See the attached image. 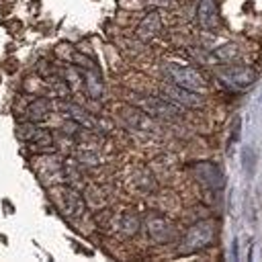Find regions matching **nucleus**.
Masks as SVG:
<instances>
[{"instance_id":"obj_1","label":"nucleus","mask_w":262,"mask_h":262,"mask_svg":"<svg viewBox=\"0 0 262 262\" xmlns=\"http://www.w3.org/2000/svg\"><path fill=\"white\" fill-rule=\"evenodd\" d=\"M213 239H215V223L213 221H199L186 231L182 246H180V254L199 252V250L211 246Z\"/></svg>"},{"instance_id":"obj_2","label":"nucleus","mask_w":262,"mask_h":262,"mask_svg":"<svg viewBox=\"0 0 262 262\" xmlns=\"http://www.w3.org/2000/svg\"><path fill=\"white\" fill-rule=\"evenodd\" d=\"M137 106L149 115V117H160L166 121H176L182 117V108L174 102H170L168 98H160V96H141L137 98Z\"/></svg>"},{"instance_id":"obj_3","label":"nucleus","mask_w":262,"mask_h":262,"mask_svg":"<svg viewBox=\"0 0 262 262\" xmlns=\"http://www.w3.org/2000/svg\"><path fill=\"white\" fill-rule=\"evenodd\" d=\"M166 74H168V78H170L174 84L184 86V88H188V90H196V92H201V90H205V86H207L203 74H201L199 70L190 68V66L168 63V66H166Z\"/></svg>"},{"instance_id":"obj_4","label":"nucleus","mask_w":262,"mask_h":262,"mask_svg":"<svg viewBox=\"0 0 262 262\" xmlns=\"http://www.w3.org/2000/svg\"><path fill=\"white\" fill-rule=\"evenodd\" d=\"M162 96L168 98L170 102L178 104V106H188V108H199L203 106V96L196 90H188L184 86H178L174 82H166L162 84Z\"/></svg>"},{"instance_id":"obj_5","label":"nucleus","mask_w":262,"mask_h":262,"mask_svg":"<svg viewBox=\"0 0 262 262\" xmlns=\"http://www.w3.org/2000/svg\"><path fill=\"white\" fill-rule=\"evenodd\" d=\"M219 78L231 90H248L256 82V72L248 66H229L219 72Z\"/></svg>"},{"instance_id":"obj_6","label":"nucleus","mask_w":262,"mask_h":262,"mask_svg":"<svg viewBox=\"0 0 262 262\" xmlns=\"http://www.w3.org/2000/svg\"><path fill=\"white\" fill-rule=\"evenodd\" d=\"M192 172H194L196 180L207 188L217 190V188H221L225 184V176H223L221 168L215 162H196L192 166Z\"/></svg>"},{"instance_id":"obj_7","label":"nucleus","mask_w":262,"mask_h":262,"mask_svg":"<svg viewBox=\"0 0 262 262\" xmlns=\"http://www.w3.org/2000/svg\"><path fill=\"white\" fill-rule=\"evenodd\" d=\"M147 233L158 244H168L176 239V227L164 217H151L147 221Z\"/></svg>"},{"instance_id":"obj_8","label":"nucleus","mask_w":262,"mask_h":262,"mask_svg":"<svg viewBox=\"0 0 262 262\" xmlns=\"http://www.w3.org/2000/svg\"><path fill=\"white\" fill-rule=\"evenodd\" d=\"M59 203H61V209H63V213L68 217H80L84 213V199H82V194H78L70 186H63L59 190Z\"/></svg>"},{"instance_id":"obj_9","label":"nucleus","mask_w":262,"mask_h":262,"mask_svg":"<svg viewBox=\"0 0 262 262\" xmlns=\"http://www.w3.org/2000/svg\"><path fill=\"white\" fill-rule=\"evenodd\" d=\"M196 20L205 31H215L219 25V14H217V4L215 0H201L196 6Z\"/></svg>"},{"instance_id":"obj_10","label":"nucleus","mask_w":262,"mask_h":262,"mask_svg":"<svg viewBox=\"0 0 262 262\" xmlns=\"http://www.w3.org/2000/svg\"><path fill=\"white\" fill-rule=\"evenodd\" d=\"M160 31H162V18H160V14L154 12V10L147 12V14L141 18V23L137 25V37H139L141 41L154 39Z\"/></svg>"},{"instance_id":"obj_11","label":"nucleus","mask_w":262,"mask_h":262,"mask_svg":"<svg viewBox=\"0 0 262 262\" xmlns=\"http://www.w3.org/2000/svg\"><path fill=\"white\" fill-rule=\"evenodd\" d=\"M29 119L31 121H43L51 113V100L49 98H37L29 104Z\"/></svg>"},{"instance_id":"obj_12","label":"nucleus","mask_w":262,"mask_h":262,"mask_svg":"<svg viewBox=\"0 0 262 262\" xmlns=\"http://www.w3.org/2000/svg\"><path fill=\"white\" fill-rule=\"evenodd\" d=\"M63 111L70 115V119L72 121H76L78 125H82V127H88V129H92L96 123H94V119L82 108V106H78V104H66L63 106Z\"/></svg>"},{"instance_id":"obj_13","label":"nucleus","mask_w":262,"mask_h":262,"mask_svg":"<svg viewBox=\"0 0 262 262\" xmlns=\"http://www.w3.org/2000/svg\"><path fill=\"white\" fill-rule=\"evenodd\" d=\"M237 55H239V49H237V45H233V43H225V45H221V47H217V49L213 51V57H215L217 61H223V63L233 61Z\"/></svg>"},{"instance_id":"obj_14","label":"nucleus","mask_w":262,"mask_h":262,"mask_svg":"<svg viewBox=\"0 0 262 262\" xmlns=\"http://www.w3.org/2000/svg\"><path fill=\"white\" fill-rule=\"evenodd\" d=\"M84 84H86V92L92 98H98L102 94V82L96 72H84Z\"/></svg>"},{"instance_id":"obj_15","label":"nucleus","mask_w":262,"mask_h":262,"mask_svg":"<svg viewBox=\"0 0 262 262\" xmlns=\"http://www.w3.org/2000/svg\"><path fill=\"white\" fill-rule=\"evenodd\" d=\"M119 225H121V231H123L125 235H133V233H137V229H139V219H137L133 213H123Z\"/></svg>"},{"instance_id":"obj_16","label":"nucleus","mask_w":262,"mask_h":262,"mask_svg":"<svg viewBox=\"0 0 262 262\" xmlns=\"http://www.w3.org/2000/svg\"><path fill=\"white\" fill-rule=\"evenodd\" d=\"M242 160H244V168L248 170V174H252V172H254V166H256L254 149H252V147H244V151H242Z\"/></svg>"},{"instance_id":"obj_17","label":"nucleus","mask_w":262,"mask_h":262,"mask_svg":"<svg viewBox=\"0 0 262 262\" xmlns=\"http://www.w3.org/2000/svg\"><path fill=\"white\" fill-rule=\"evenodd\" d=\"M145 2L151 6H172L174 4V0H145Z\"/></svg>"}]
</instances>
